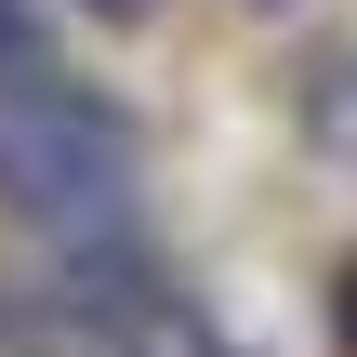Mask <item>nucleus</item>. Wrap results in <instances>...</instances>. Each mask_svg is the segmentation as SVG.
<instances>
[{
	"label": "nucleus",
	"mask_w": 357,
	"mask_h": 357,
	"mask_svg": "<svg viewBox=\"0 0 357 357\" xmlns=\"http://www.w3.org/2000/svg\"><path fill=\"white\" fill-rule=\"evenodd\" d=\"M0 199H13L40 238L132 225V119H119L106 93H79L66 66L0 79Z\"/></svg>",
	"instance_id": "obj_1"
},
{
	"label": "nucleus",
	"mask_w": 357,
	"mask_h": 357,
	"mask_svg": "<svg viewBox=\"0 0 357 357\" xmlns=\"http://www.w3.org/2000/svg\"><path fill=\"white\" fill-rule=\"evenodd\" d=\"M305 146L357 159V53H318V66H305Z\"/></svg>",
	"instance_id": "obj_2"
},
{
	"label": "nucleus",
	"mask_w": 357,
	"mask_h": 357,
	"mask_svg": "<svg viewBox=\"0 0 357 357\" xmlns=\"http://www.w3.org/2000/svg\"><path fill=\"white\" fill-rule=\"evenodd\" d=\"M93 13H106V26H146V13H159V0H93Z\"/></svg>",
	"instance_id": "obj_3"
},
{
	"label": "nucleus",
	"mask_w": 357,
	"mask_h": 357,
	"mask_svg": "<svg viewBox=\"0 0 357 357\" xmlns=\"http://www.w3.org/2000/svg\"><path fill=\"white\" fill-rule=\"evenodd\" d=\"M265 13H278V0H265Z\"/></svg>",
	"instance_id": "obj_4"
}]
</instances>
